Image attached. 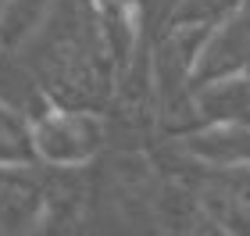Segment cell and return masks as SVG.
<instances>
[{
    "label": "cell",
    "instance_id": "6da1fadb",
    "mask_svg": "<svg viewBox=\"0 0 250 236\" xmlns=\"http://www.w3.org/2000/svg\"><path fill=\"white\" fill-rule=\"evenodd\" d=\"M40 136H54V143H40V150L50 161H83L100 143V129L93 118H72V115H54L40 126Z\"/></svg>",
    "mask_w": 250,
    "mask_h": 236
}]
</instances>
